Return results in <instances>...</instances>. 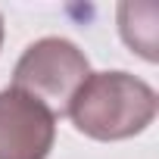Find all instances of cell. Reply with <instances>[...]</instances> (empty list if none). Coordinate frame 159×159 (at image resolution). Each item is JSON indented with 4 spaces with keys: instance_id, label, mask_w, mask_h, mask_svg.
Instances as JSON below:
<instances>
[{
    "instance_id": "cell-4",
    "label": "cell",
    "mask_w": 159,
    "mask_h": 159,
    "mask_svg": "<svg viewBox=\"0 0 159 159\" xmlns=\"http://www.w3.org/2000/svg\"><path fill=\"white\" fill-rule=\"evenodd\" d=\"M0 44H3V19H0Z\"/></svg>"
},
{
    "instance_id": "cell-1",
    "label": "cell",
    "mask_w": 159,
    "mask_h": 159,
    "mask_svg": "<svg viewBox=\"0 0 159 159\" xmlns=\"http://www.w3.org/2000/svg\"><path fill=\"white\" fill-rule=\"evenodd\" d=\"M156 91L128 72H91L72 97L66 116L94 140H125L156 119Z\"/></svg>"
},
{
    "instance_id": "cell-2",
    "label": "cell",
    "mask_w": 159,
    "mask_h": 159,
    "mask_svg": "<svg viewBox=\"0 0 159 159\" xmlns=\"http://www.w3.org/2000/svg\"><path fill=\"white\" fill-rule=\"evenodd\" d=\"M91 75L88 56L66 38H41L34 41L16 62L13 88L38 100L53 119L66 116L72 97Z\"/></svg>"
},
{
    "instance_id": "cell-3",
    "label": "cell",
    "mask_w": 159,
    "mask_h": 159,
    "mask_svg": "<svg viewBox=\"0 0 159 159\" xmlns=\"http://www.w3.org/2000/svg\"><path fill=\"white\" fill-rule=\"evenodd\" d=\"M56 140V119L28 94L0 91V159H47Z\"/></svg>"
}]
</instances>
